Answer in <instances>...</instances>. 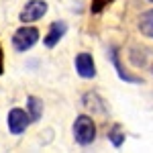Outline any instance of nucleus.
<instances>
[{
  "label": "nucleus",
  "instance_id": "10",
  "mask_svg": "<svg viewBox=\"0 0 153 153\" xmlns=\"http://www.w3.org/2000/svg\"><path fill=\"white\" fill-rule=\"evenodd\" d=\"M108 137H110V141H112V145H114V147H120V145H123V141H125V135H123V131H120V125H114V127H112V131L108 133Z\"/></svg>",
  "mask_w": 153,
  "mask_h": 153
},
{
  "label": "nucleus",
  "instance_id": "14",
  "mask_svg": "<svg viewBox=\"0 0 153 153\" xmlns=\"http://www.w3.org/2000/svg\"><path fill=\"white\" fill-rule=\"evenodd\" d=\"M149 2H153V0H149Z\"/></svg>",
  "mask_w": 153,
  "mask_h": 153
},
{
  "label": "nucleus",
  "instance_id": "8",
  "mask_svg": "<svg viewBox=\"0 0 153 153\" xmlns=\"http://www.w3.org/2000/svg\"><path fill=\"white\" fill-rule=\"evenodd\" d=\"M27 106H29V118H31V120H39L41 112H43V102H41L37 96H29Z\"/></svg>",
  "mask_w": 153,
  "mask_h": 153
},
{
  "label": "nucleus",
  "instance_id": "3",
  "mask_svg": "<svg viewBox=\"0 0 153 153\" xmlns=\"http://www.w3.org/2000/svg\"><path fill=\"white\" fill-rule=\"evenodd\" d=\"M47 12V2L45 0H29L25 4V8L21 10V21L25 25L27 23H35L39 19H43V14Z\"/></svg>",
  "mask_w": 153,
  "mask_h": 153
},
{
  "label": "nucleus",
  "instance_id": "11",
  "mask_svg": "<svg viewBox=\"0 0 153 153\" xmlns=\"http://www.w3.org/2000/svg\"><path fill=\"white\" fill-rule=\"evenodd\" d=\"M98 100H100V98H98L96 94H86L84 96V104H86V108H92V110H94V106H98L100 112H104V104H96Z\"/></svg>",
  "mask_w": 153,
  "mask_h": 153
},
{
  "label": "nucleus",
  "instance_id": "2",
  "mask_svg": "<svg viewBox=\"0 0 153 153\" xmlns=\"http://www.w3.org/2000/svg\"><path fill=\"white\" fill-rule=\"evenodd\" d=\"M37 41H39V31H37L35 27H29V25L21 27V29L14 33V37H12V45H14L16 51H27V49H31Z\"/></svg>",
  "mask_w": 153,
  "mask_h": 153
},
{
  "label": "nucleus",
  "instance_id": "4",
  "mask_svg": "<svg viewBox=\"0 0 153 153\" xmlns=\"http://www.w3.org/2000/svg\"><path fill=\"white\" fill-rule=\"evenodd\" d=\"M29 120H31L29 112H25L23 108H12L8 112V129L12 135H21V133H25Z\"/></svg>",
  "mask_w": 153,
  "mask_h": 153
},
{
  "label": "nucleus",
  "instance_id": "5",
  "mask_svg": "<svg viewBox=\"0 0 153 153\" xmlns=\"http://www.w3.org/2000/svg\"><path fill=\"white\" fill-rule=\"evenodd\" d=\"M76 70L82 78H94L96 76V65H94V59L90 53H80L76 57Z\"/></svg>",
  "mask_w": 153,
  "mask_h": 153
},
{
  "label": "nucleus",
  "instance_id": "12",
  "mask_svg": "<svg viewBox=\"0 0 153 153\" xmlns=\"http://www.w3.org/2000/svg\"><path fill=\"white\" fill-rule=\"evenodd\" d=\"M114 0H92V12L98 14V12H102L108 6V4H112Z\"/></svg>",
  "mask_w": 153,
  "mask_h": 153
},
{
  "label": "nucleus",
  "instance_id": "13",
  "mask_svg": "<svg viewBox=\"0 0 153 153\" xmlns=\"http://www.w3.org/2000/svg\"><path fill=\"white\" fill-rule=\"evenodd\" d=\"M4 70V55H2V47H0V74Z\"/></svg>",
  "mask_w": 153,
  "mask_h": 153
},
{
  "label": "nucleus",
  "instance_id": "7",
  "mask_svg": "<svg viewBox=\"0 0 153 153\" xmlns=\"http://www.w3.org/2000/svg\"><path fill=\"white\" fill-rule=\"evenodd\" d=\"M139 29H141V33L145 37L153 39V10H147V12L141 14V19H139Z\"/></svg>",
  "mask_w": 153,
  "mask_h": 153
},
{
  "label": "nucleus",
  "instance_id": "9",
  "mask_svg": "<svg viewBox=\"0 0 153 153\" xmlns=\"http://www.w3.org/2000/svg\"><path fill=\"white\" fill-rule=\"evenodd\" d=\"M110 57H112V63H114V68H117L118 76H120V78H123L125 82H141V78H135V76H131V74H127V71L123 70V65H120V61H118V53H117V49H112Z\"/></svg>",
  "mask_w": 153,
  "mask_h": 153
},
{
  "label": "nucleus",
  "instance_id": "6",
  "mask_svg": "<svg viewBox=\"0 0 153 153\" xmlns=\"http://www.w3.org/2000/svg\"><path fill=\"white\" fill-rule=\"evenodd\" d=\"M65 31H68V25L61 23V21H57V23H53L51 27H49L47 35H45V39H43V43L47 45V47H55L59 43V39L65 35Z\"/></svg>",
  "mask_w": 153,
  "mask_h": 153
},
{
  "label": "nucleus",
  "instance_id": "1",
  "mask_svg": "<svg viewBox=\"0 0 153 153\" xmlns=\"http://www.w3.org/2000/svg\"><path fill=\"white\" fill-rule=\"evenodd\" d=\"M74 137L80 145H90L96 139V125L88 114H80L74 123Z\"/></svg>",
  "mask_w": 153,
  "mask_h": 153
}]
</instances>
